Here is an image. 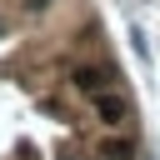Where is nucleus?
I'll return each mask as SVG.
<instances>
[{
	"instance_id": "f257e3e1",
	"label": "nucleus",
	"mask_w": 160,
	"mask_h": 160,
	"mask_svg": "<svg viewBox=\"0 0 160 160\" xmlns=\"http://www.w3.org/2000/svg\"><path fill=\"white\" fill-rule=\"evenodd\" d=\"M95 110H100V120H105V125H125V115H130V110H125V100H120L115 90H100V95H95Z\"/></svg>"
},
{
	"instance_id": "f03ea898",
	"label": "nucleus",
	"mask_w": 160,
	"mask_h": 160,
	"mask_svg": "<svg viewBox=\"0 0 160 160\" xmlns=\"http://www.w3.org/2000/svg\"><path fill=\"white\" fill-rule=\"evenodd\" d=\"M105 80H110V75H105L100 65H75V90H85V95H100V90H105Z\"/></svg>"
},
{
	"instance_id": "20e7f679",
	"label": "nucleus",
	"mask_w": 160,
	"mask_h": 160,
	"mask_svg": "<svg viewBox=\"0 0 160 160\" xmlns=\"http://www.w3.org/2000/svg\"><path fill=\"white\" fill-rule=\"evenodd\" d=\"M25 5H30V10H45V5H50V0H25Z\"/></svg>"
},
{
	"instance_id": "7ed1b4c3",
	"label": "nucleus",
	"mask_w": 160,
	"mask_h": 160,
	"mask_svg": "<svg viewBox=\"0 0 160 160\" xmlns=\"http://www.w3.org/2000/svg\"><path fill=\"white\" fill-rule=\"evenodd\" d=\"M130 155H135V150H130L125 140H110V145L100 150V160H130Z\"/></svg>"
}]
</instances>
